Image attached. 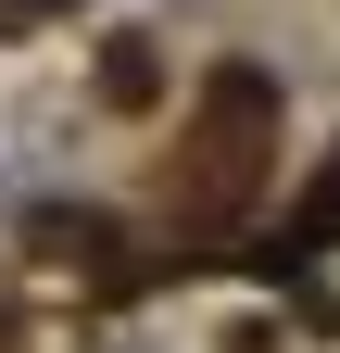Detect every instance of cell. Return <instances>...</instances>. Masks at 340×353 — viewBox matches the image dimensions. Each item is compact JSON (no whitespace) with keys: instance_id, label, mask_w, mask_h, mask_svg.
Here are the masks:
<instances>
[{"instance_id":"6da1fadb","label":"cell","mask_w":340,"mask_h":353,"mask_svg":"<svg viewBox=\"0 0 340 353\" xmlns=\"http://www.w3.org/2000/svg\"><path fill=\"white\" fill-rule=\"evenodd\" d=\"M151 88H164V63H151V38H114V51H101V101H114V114H139Z\"/></svg>"},{"instance_id":"7a4b0ae2","label":"cell","mask_w":340,"mask_h":353,"mask_svg":"<svg viewBox=\"0 0 340 353\" xmlns=\"http://www.w3.org/2000/svg\"><path fill=\"white\" fill-rule=\"evenodd\" d=\"M328 240H340V152L315 164V190L290 202V252H328Z\"/></svg>"}]
</instances>
